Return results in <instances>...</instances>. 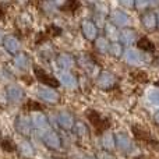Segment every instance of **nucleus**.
<instances>
[{
	"label": "nucleus",
	"mask_w": 159,
	"mask_h": 159,
	"mask_svg": "<svg viewBox=\"0 0 159 159\" xmlns=\"http://www.w3.org/2000/svg\"><path fill=\"white\" fill-rule=\"evenodd\" d=\"M115 138H116V147H117L120 151L130 152L134 148V144H133L131 138H130L126 133H116Z\"/></svg>",
	"instance_id": "11"
},
{
	"label": "nucleus",
	"mask_w": 159,
	"mask_h": 159,
	"mask_svg": "<svg viewBox=\"0 0 159 159\" xmlns=\"http://www.w3.org/2000/svg\"><path fill=\"white\" fill-rule=\"evenodd\" d=\"M88 119L92 121V124L96 127V129H99V130L106 129V120L102 119L99 113L93 112V110H89V113H88Z\"/></svg>",
	"instance_id": "22"
},
{
	"label": "nucleus",
	"mask_w": 159,
	"mask_h": 159,
	"mask_svg": "<svg viewBox=\"0 0 159 159\" xmlns=\"http://www.w3.org/2000/svg\"><path fill=\"white\" fill-rule=\"evenodd\" d=\"M109 46H110V42L106 39V36H98L95 39V49L99 53H102V55L109 53Z\"/></svg>",
	"instance_id": "23"
},
{
	"label": "nucleus",
	"mask_w": 159,
	"mask_h": 159,
	"mask_svg": "<svg viewBox=\"0 0 159 159\" xmlns=\"http://www.w3.org/2000/svg\"><path fill=\"white\" fill-rule=\"evenodd\" d=\"M130 21H131L130 17L127 16L123 10L116 8V10H112L109 13V22L117 28H124V30H126V28L130 25Z\"/></svg>",
	"instance_id": "3"
},
{
	"label": "nucleus",
	"mask_w": 159,
	"mask_h": 159,
	"mask_svg": "<svg viewBox=\"0 0 159 159\" xmlns=\"http://www.w3.org/2000/svg\"><path fill=\"white\" fill-rule=\"evenodd\" d=\"M0 11H2V10H0ZM2 14H3V13H0V16H2Z\"/></svg>",
	"instance_id": "43"
},
{
	"label": "nucleus",
	"mask_w": 159,
	"mask_h": 159,
	"mask_svg": "<svg viewBox=\"0 0 159 159\" xmlns=\"http://www.w3.org/2000/svg\"><path fill=\"white\" fill-rule=\"evenodd\" d=\"M10 78H11V75L7 73V70L0 67V80H10Z\"/></svg>",
	"instance_id": "35"
},
{
	"label": "nucleus",
	"mask_w": 159,
	"mask_h": 159,
	"mask_svg": "<svg viewBox=\"0 0 159 159\" xmlns=\"http://www.w3.org/2000/svg\"><path fill=\"white\" fill-rule=\"evenodd\" d=\"M96 85L103 91L110 89L116 85V75L112 74L110 71H101L96 77Z\"/></svg>",
	"instance_id": "7"
},
{
	"label": "nucleus",
	"mask_w": 159,
	"mask_h": 159,
	"mask_svg": "<svg viewBox=\"0 0 159 159\" xmlns=\"http://www.w3.org/2000/svg\"><path fill=\"white\" fill-rule=\"evenodd\" d=\"M34 73H35V77L38 78V81L41 82V84H43L45 87L56 88V87H59V84H60L53 75L48 74L46 71H43V70L39 69V67H35V69H34Z\"/></svg>",
	"instance_id": "8"
},
{
	"label": "nucleus",
	"mask_w": 159,
	"mask_h": 159,
	"mask_svg": "<svg viewBox=\"0 0 159 159\" xmlns=\"http://www.w3.org/2000/svg\"><path fill=\"white\" fill-rule=\"evenodd\" d=\"M59 82L67 89H77L78 88V80L71 71H61L60 77H59Z\"/></svg>",
	"instance_id": "13"
},
{
	"label": "nucleus",
	"mask_w": 159,
	"mask_h": 159,
	"mask_svg": "<svg viewBox=\"0 0 159 159\" xmlns=\"http://www.w3.org/2000/svg\"><path fill=\"white\" fill-rule=\"evenodd\" d=\"M73 133L80 138H85L89 135V130H88L87 124L82 123V121H75L74 127H73Z\"/></svg>",
	"instance_id": "24"
},
{
	"label": "nucleus",
	"mask_w": 159,
	"mask_h": 159,
	"mask_svg": "<svg viewBox=\"0 0 159 159\" xmlns=\"http://www.w3.org/2000/svg\"><path fill=\"white\" fill-rule=\"evenodd\" d=\"M82 159H96V157H92V155H84Z\"/></svg>",
	"instance_id": "40"
},
{
	"label": "nucleus",
	"mask_w": 159,
	"mask_h": 159,
	"mask_svg": "<svg viewBox=\"0 0 159 159\" xmlns=\"http://www.w3.org/2000/svg\"><path fill=\"white\" fill-rule=\"evenodd\" d=\"M105 32H106V39L112 42H117L120 39V31H119L117 27H115L110 22H106L105 25Z\"/></svg>",
	"instance_id": "20"
},
{
	"label": "nucleus",
	"mask_w": 159,
	"mask_h": 159,
	"mask_svg": "<svg viewBox=\"0 0 159 159\" xmlns=\"http://www.w3.org/2000/svg\"><path fill=\"white\" fill-rule=\"evenodd\" d=\"M135 77H138L137 80L138 81H143V82H145V81H148V77H147V74L144 71H138V73H135Z\"/></svg>",
	"instance_id": "34"
},
{
	"label": "nucleus",
	"mask_w": 159,
	"mask_h": 159,
	"mask_svg": "<svg viewBox=\"0 0 159 159\" xmlns=\"http://www.w3.org/2000/svg\"><path fill=\"white\" fill-rule=\"evenodd\" d=\"M14 64L20 70H27L31 66V59L25 53H18V55L14 56Z\"/></svg>",
	"instance_id": "21"
},
{
	"label": "nucleus",
	"mask_w": 159,
	"mask_h": 159,
	"mask_svg": "<svg viewBox=\"0 0 159 159\" xmlns=\"http://www.w3.org/2000/svg\"><path fill=\"white\" fill-rule=\"evenodd\" d=\"M123 59L129 66L140 67L144 64L145 59H144V53L140 49H134V48H127L123 53Z\"/></svg>",
	"instance_id": "2"
},
{
	"label": "nucleus",
	"mask_w": 159,
	"mask_h": 159,
	"mask_svg": "<svg viewBox=\"0 0 159 159\" xmlns=\"http://www.w3.org/2000/svg\"><path fill=\"white\" fill-rule=\"evenodd\" d=\"M101 144L103 147V149L106 152L109 151H113L116 148V138H115V134L110 131H105L102 134V138H101Z\"/></svg>",
	"instance_id": "19"
},
{
	"label": "nucleus",
	"mask_w": 159,
	"mask_h": 159,
	"mask_svg": "<svg viewBox=\"0 0 159 159\" xmlns=\"http://www.w3.org/2000/svg\"><path fill=\"white\" fill-rule=\"evenodd\" d=\"M6 93H7V101L11 103H20L24 98V91L20 85L17 84H10L6 88Z\"/></svg>",
	"instance_id": "9"
},
{
	"label": "nucleus",
	"mask_w": 159,
	"mask_h": 159,
	"mask_svg": "<svg viewBox=\"0 0 159 159\" xmlns=\"http://www.w3.org/2000/svg\"><path fill=\"white\" fill-rule=\"evenodd\" d=\"M17 149L22 158H32L35 155V149L28 140H20L17 144Z\"/></svg>",
	"instance_id": "16"
},
{
	"label": "nucleus",
	"mask_w": 159,
	"mask_h": 159,
	"mask_svg": "<svg viewBox=\"0 0 159 159\" xmlns=\"http://www.w3.org/2000/svg\"><path fill=\"white\" fill-rule=\"evenodd\" d=\"M56 63H57L59 69H61V71H70L74 67L75 60L70 53H60L56 57Z\"/></svg>",
	"instance_id": "14"
},
{
	"label": "nucleus",
	"mask_w": 159,
	"mask_h": 159,
	"mask_svg": "<svg viewBox=\"0 0 159 159\" xmlns=\"http://www.w3.org/2000/svg\"><path fill=\"white\" fill-rule=\"evenodd\" d=\"M157 85H158V87H159V82H157Z\"/></svg>",
	"instance_id": "42"
},
{
	"label": "nucleus",
	"mask_w": 159,
	"mask_h": 159,
	"mask_svg": "<svg viewBox=\"0 0 159 159\" xmlns=\"http://www.w3.org/2000/svg\"><path fill=\"white\" fill-rule=\"evenodd\" d=\"M96 159H113V157L110 154H107L106 151H103V152H99Z\"/></svg>",
	"instance_id": "36"
},
{
	"label": "nucleus",
	"mask_w": 159,
	"mask_h": 159,
	"mask_svg": "<svg viewBox=\"0 0 159 159\" xmlns=\"http://www.w3.org/2000/svg\"><path fill=\"white\" fill-rule=\"evenodd\" d=\"M147 99L151 105L159 107V88H149L147 92Z\"/></svg>",
	"instance_id": "26"
},
{
	"label": "nucleus",
	"mask_w": 159,
	"mask_h": 159,
	"mask_svg": "<svg viewBox=\"0 0 159 159\" xmlns=\"http://www.w3.org/2000/svg\"><path fill=\"white\" fill-rule=\"evenodd\" d=\"M3 45H4V49L7 50L8 53H11V55H18L20 49H21V43H20V41L16 38V36H11V35L6 36Z\"/></svg>",
	"instance_id": "15"
},
{
	"label": "nucleus",
	"mask_w": 159,
	"mask_h": 159,
	"mask_svg": "<svg viewBox=\"0 0 159 159\" xmlns=\"http://www.w3.org/2000/svg\"><path fill=\"white\" fill-rule=\"evenodd\" d=\"M57 124L60 129L69 131V130H73L75 121H74V117H73V115L70 112H67V110H60L57 115Z\"/></svg>",
	"instance_id": "12"
},
{
	"label": "nucleus",
	"mask_w": 159,
	"mask_h": 159,
	"mask_svg": "<svg viewBox=\"0 0 159 159\" xmlns=\"http://www.w3.org/2000/svg\"><path fill=\"white\" fill-rule=\"evenodd\" d=\"M138 48L141 49V52H154L155 46L148 38H141L138 41Z\"/></svg>",
	"instance_id": "27"
},
{
	"label": "nucleus",
	"mask_w": 159,
	"mask_h": 159,
	"mask_svg": "<svg viewBox=\"0 0 159 159\" xmlns=\"http://www.w3.org/2000/svg\"><path fill=\"white\" fill-rule=\"evenodd\" d=\"M93 24L96 25V28H105L106 25V16L101 13H95L93 14Z\"/></svg>",
	"instance_id": "28"
},
{
	"label": "nucleus",
	"mask_w": 159,
	"mask_h": 159,
	"mask_svg": "<svg viewBox=\"0 0 159 159\" xmlns=\"http://www.w3.org/2000/svg\"><path fill=\"white\" fill-rule=\"evenodd\" d=\"M0 145H2V148L4 149V151H7V152H13L14 149L17 148V147L14 145L10 140H2L0 141Z\"/></svg>",
	"instance_id": "29"
},
{
	"label": "nucleus",
	"mask_w": 159,
	"mask_h": 159,
	"mask_svg": "<svg viewBox=\"0 0 159 159\" xmlns=\"http://www.w3.org/2000/svg\"><path fill=\"white\" fill-rule=\"evenodd\" d=\"M30 119H31V123H32L34 130L39 131L41 134H43L45 131L50 130L49 120H48L46 115H45L43 112H41V110H32V112H31V115H30ZM41 134H39V135H41Z\"/></svg>",
	"instance_id": "1"
},
{
	"label": "nucleus",
	"mask_w": 159,
	"mask_h": 159,
	"mask_svg": "<svg viewBox=\"0 0 159 159\" xmlns=\"http://www.w3.org/2000/svg\"><path fill=\"white\" fill-rule=\"evenodd\" d=\"M157 20H158V28H159V13L157 14Z\"/></svg>",
	"instance_id": "41"
},
{
	"label": "nucleus",
	"mask_w": 159,
	"mask_h": 159,
	"mask_svg": "<svg viewBox=\"0 0 159 159\" xmlns=\"http://www.w3.org/2000/svg\"><path fill=\"white\" fill-rule=\"evenodd\" d=\"M141 22L147 30H155L158 27V20H157V14L154 11H145L141 16Z\"/></svg>",
	"instance_id": "18"
},
{
	"label": "nucleus",
	"mask_w": 159,
	"mask_h": 159,
	"mask_svg": "<svg viewBox=\"0 0 159 159\" xmlns=\"http://www.w3.org/2000/svg\"><path fill=\"white\" fill-rule=\"evenodd\" d=\"M41 138L43 141V144L50 149H60L61 147V140H60V135L55 131V130H48L45 131L43 134H41Z\"/></svg>",
	"instance_id": "6"
},
{
	"label": "nucleus",
	"mask_w": 159,
	"mask_h": 159,
	"mask_svg": "<svg viewBox=\"0 0 159 159\" xmlns=\"http://www.w3.org/2000/svg\"><path fill=\"white\" fill-rule=\"evenodd\" d=\"M154 120H155V123L157 124H159V110L154 115Z\"/></svg>",
	"instance_id": "39"
},
{
	"label": "nucleus",
	"mask_w": 159,
	"mask_h": 159,
	"mask_svg": "<svg viewBox=\"0 0 159 159\" xmlns=\"http://www.w3.org/2000/svg\"><path fill=\"white\" fill-rule=\"evenodd\" d=\"M14 127H16L17 133L24 137H28L31 135V131H32V123H31V119L30 116H24V115H20L16 119V123H14Z\"/></svg>",
	"instance_id": "5"
},
{
	"label": "nucleus",
	"mask_w": 159,
	"mask_h": 159,
	"mask_svg": "<svg viewBox=\"0 0 159 159\" xmlns=\"http://www.w3.org/2000/svg\"><path fill=\"white\" fill-rule=\"evenodd\" d=\"M81 31L84 38L88 39V41L95 42V39L98 38V28H96V25L91 20H84L81 22Z\"/></svg>",
	"instance_id": "10"
},
{
	"label": "nucleus",
	"mask_w": 159,
	"mask_h": 159,
	"mask_svg": "<svg viewBox=\"0 0 159 159\" xmlns=\"http://www.w3.org/2000/svg\"><path fill=\"white\" fill-rule=\"evenodd\" d=\"M41 55H42V57H45V59H52L53 57V48H50V46H42L41 48Z\"/></svg>",
	"instance_id": "30"
},
{
	"label": "nucleus",
	"mask_w": 159,
	"mask_h": 159,
	"mask_svg": "<svg viewBox=\"0 0 159 159\" xmlns=\"http://www.w3.org/2000/svg\"><path fill=\"white\" fill-rule=\"evenodd\" d=\"M0 102H7V93H6V89H0Z\"/></svg>",
	"instance_id": "37"
},
{
	"label": "nucleus",
	"mask_w": 159,
	"mask_h": 159,
	"mask_svg": "<svg viewBox=\"0 0 159 159\" xmlns=\"http://www.w3.org/2000/svg\"><path fill=\"white\" fill-rule=\"evenodd\" d=\"M123 53H124V49L120 42H112L110 43V46H109L110 56H113V57H123Z\"/></svg>",
	"instance_id": "25"
},
{
	"label": "nucleus",
	"mask_w": 159,
	"mask_h": 159,
	"mask_svg": "<svg viewBox=\"0 0 159 159\" xmlns=\"http://www.w3.org/2000/svg\"><path fill=\"white\" fill-rule=\"evenodd\" d=\"M134 8H137L138 11H145L147 8H149V2L148 0H137L134 4Z\"/></svg>",
	"instance_id": "31"
},
{
	"label": "nucleus",
	"mask_w": 159,
	"mask_h": 159,
	"mask_svg": "<svg viewBox=\"0 0 159 159\" xmlns=\"http://www.w3.org/2000/svg\"><path fill=\"white\" fill-rule=\"evenodd\" d=\"M36 93H38V98L41 99L42 102H46V103L55 105L60 101V93H59L55 88H49V87H45L43 85V87L38 88Z\"/></svg>",
	"instance_id": "4"
},
{
	"label": "nucleus",
	"mask_w": 159,
	"mask_h": 159,
	"mask_svg": "<svg viewBox=\"0 0 159 159\" xmlns=\"http://www.w3.org/2000/svg\"><path fill=\"white\" fill-rule=\"evenodd\" d=\"M95 13H101V14H105V16H107V13H110L109 11V7H107L106 3H96L95 4Z\"/></svg>",
	"instance_id": "32"
},
{
	"label": "nucleus",
	"mask_w": 159,
	"mask_h": 159,
	"mask_svg": "<svg viewBox=\"0 0 159 159\" xmlns=\"http://www.w3.org/2000/svg\"><path fill=\"white\" fill-rule=\"evenodd\" d=\"M6 39V35H4V31L0 28V45H3V42H4Z\"/></svg>",
	"instance_id": "38"
},
{
	"label": "nucleus",
	"mask_w": 159,
	"mask_h": 159,
	"mask_svg": "<svg viewBox=\"0 0 159 159\" xmlns=\"http://www.w3.org/2000/svg\"><path fill=\"white\" fill-rule=\"evenodd\" d=\"M119 4L126 8H134L135 2H133V0H121V2H119Z\"/></svg>",
	"instance_id": "33"
},
{
	"label": "nucleus",
	"mask_w": 159,
	"mask_h": 159,
	"mask_svg": "<svg viewBox=\"0 0 159 159\" xmlns=\"http://www.w3.org/2000/svg\"><path fill=\"white\" fill-rule=\"evenodd\" d=\"M120 43L126 45V46H131L137 42V32L134 30H130V28H126L120 32Z\"/></svg>",
	"instance_id": "17"
}]
</instances>
